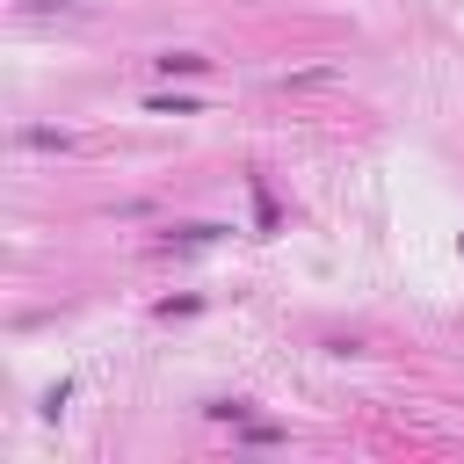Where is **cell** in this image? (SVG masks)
Listing matches in <instances>:
<instances>
[{
  "instance_id": "6da1fadb",
  "label": "cell",
  "mask_w": 464,
  "mask_h": 464,
  "mask_svg": "<svg viewBox=\"0 0 464 464\" xmlns=\"http://www.w3.org/2000/svg\"><path fill=\"white\" fill-rule=\"evenodd\" d=\"M210 239H225V225H167L160 232V246H210Z\"/></svg>"
},
{
  "instance_id": "7a4b0ae2",
  "label": "cell",
  "mask_w": 464,
  "mask_h": 464,
  "mask_svg": "<svg viewBox=\"0 0 464 464\" xmlns=\"http://www.w3.org/2000/svg\"><path fill=\"white\" fill-rule=\"evenodd\" d=\"M152 65H160L167 80H174V72H181V80H188V72H210V58H203V51H160Z\"/></svg>"
},
{
  "instance_id": "3957f363",
  "label": "cell",
  "mask_w": 464,
  "mask_h": 464,
  "mask_svg": "<svg viewBox=\"0 0 464 464\" xmlns=\"http://www.w3.org/2000/svg\"><path fill=\"white\" fill-rule=\"evenodd\" d=\"M22 145H29V152H65V145H72V130H51V123H22Z\"/></svg>"
},
{
  "instance_id": "277c9868",
  "label": "cell",
  "mask_w": 464,
  "mask_h": 464,
  "mask_svg": "<svg viewBox=\"0 0 464 464\" xmlns=\"http://www.w3.org/2000/svg\"><path fill=\"white\" fill-rule=\"evenodd\" d=\"M145 116H196L188 94H145Z\"/></svg>"
},
{
  "instance_id": "5b68a950",
  "label": "cell",
  "mask_w": 464,
  "mask_h": 464,
  "mask_svg": "<svg viewBox=\"0 0 464 464\" xmlns=\"http://www.w3.org/2000/svg\"><path fill=\"white\" fill-rule=\"evenodd\" d=\"M22 7H80V0H22Z\"/></svg>"
}]
</instances>
